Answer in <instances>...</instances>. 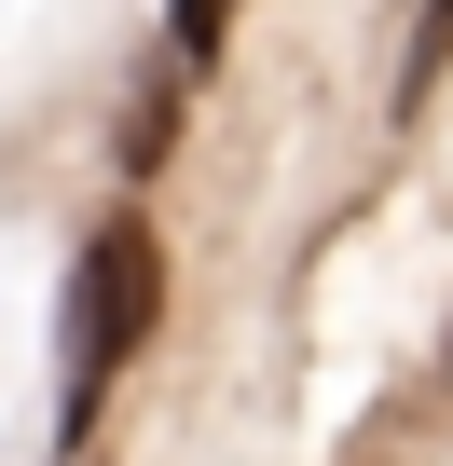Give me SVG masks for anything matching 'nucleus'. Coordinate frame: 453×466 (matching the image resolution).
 Returning <instances> with one entry per match:
<instances>
[{"label": "nucleus", "instance_id": "obj_1", "mask_svg": "<svg viewBox=\"0 0 453 466\" xmlns=\"http://www.w3.org/2000/svg\"><path fill=\"white\" fill-rule=\"evenodd\" d=\"M151 316H165V248H151L138 206H110L83 248H69V302H56V439H69V452L97 439V411H110V384L138 370Z\"/></svg>", "mask_w": 453, "mask_h": 466}, {"label": "nucleus", "instance_id": "obj_2", "mask_svg": "<svg viewBox=\"0 0 453 466\" xmlns=\"http://www.w3.org/2000/svg\"><path fill=\"white\" fill-rule=\"evenodd\" d=\"M220 42H234V0H165V56L179 69H220Z\"/></svg>", "mask_w": 453, "mask_h": 466}, {"label": "nucleus", "instance_id": "obj_3", "mask_svg": "<svg viewBox=\"0 0 453 466\" xmlns=\"http://www.w3.org/2000/svg\"><path fill=\"white\" fill-rule=\"evenodd\" d=\"M110 151H124V165H138V178H151V165H165V151H179V110H165V96H138V110H124V137H110Z\"/></svg>", "mask_w": 453, "mask_h": 466}]
</instances>
